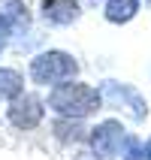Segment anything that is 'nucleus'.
<instances>
[{
	"label": "nucleus",
	"mask_w": 151,
	"mask_h": 160,
	"mask_svg": "<svg viewBox=\"0 0 151 160\" xmlns=\"http://www.w3.org/2000/svg\"><path fill=\"white\" fill-rule=\"evenodd\" d=\"M103 106V94L97 88H91L85 82H61L54 85L48 94V109L58 118H91L94 112H100Z\"/></svg>",
	"instance_id": "f257e3e1"
},
{
	"label": "nucleus",
	"mask_w": 151,
	"mask_h": 160,
	"mask_svg": "<svg viewBox=\"0 0 151 160\" xmlns=\"http://www.w3.org/2000/svg\"><path fill=\"white\" fill-rule=\"evenodd\" d=\"M76 72H79L76 58L67 52H58V48L43 52L30 61V82L39 85V88H54L61 82H70V79H76Z\"/></svg>",
	"instance_id": "f03ea898"
},
{
	"label": "nucleus",
	"mask_w": 151,
	"mask_h": 160,
	"mask_svg": "<svg viewBox=\"0 0 151 160\" xmlns=\"http://www.w3.org/2000/svg\"><path fill=\"white\" fill-rule=\"evenodd\" d=\"M100 94H103V106L115 109V112H124L130 121H145L148 118V103L133 85H121V82H103L100 85Z\"/></svg>",
	"instance_id": "7ed1b4c3"
},
{
	"label": "nucleus",
	"mask_w": 151,
	"mask_h": 160,
	"mask_svg": "<svg viewBox=\"0 0 151 160\" xmlns=\"http://www.w3.org/2000/svg\"><path fill=\"white\" fill-rule=\"evenodd\" d=\"M6 118L15 130H36L39 121L45 118V103L36 94H18L15 100H9V109H6Z\"/></svg>",
	"instance_id": "20e7f679"
},
{
	"label": "nucleus",
	"mask_w": 151,
	"mask_h": 160,
	"mask_svg": "<svg viewBox=\"0 0 151 160\" xmlns=\"http://www.w3.org/2000/svg\"><path fill=\"white\" fill-rule=\"evenodd\" d=\"M124 139H127V130L118 121H100L88 136V145L100 157H118L121 148H124Z\"/></svg>",
	"instance_id": "39448f33"
},
{
	"label": "nucleus",
	"mask_w": 151,
	"mask_h": 160,
	"mask_svg": "<svg viewBox=\"0 0 151 160\" xmlns=\"http://www.w3.org/2000/svg\"><path fill=\"white\" fill-rule=\"evenodd\" d=\"M39 12L48 24L54 27H67L73 21H79L82 9H79V0H43L39 3Z\"/></svg>",
	"instance_id": "423d86ee"
},
{
	"label": "nucleus",
	"mask_w": 151,
	"mask_h": 160,
	"mask_svg": "<svg viewBox=\"0 0 151 160\" xmlns=\"http://www.w3.org/2000/svg\"><path fill=\"white\" fill-rule=\"evenodd\" d=\"M54 136L61 142H88L91 130H85L82 118H58L54 121Z\"/></svg>",
	"instance_id": "0eeeda50"
},
{
	"label": "nucleus",
	"mask_w": 151,
	"mask_h": 160,
	"mask_svg": "<svg viewBox=\"0 0 151 160\" xmlns=\"http://www.w3.org/2000/svg\"><path fill=\"white\" fill-rule=\"evenodd\" d=\"M139 6H142V0H106V18L112 24H127L136 18Z\"/></svg>",
	"instance_id": "6e6552de"
},
{
	"label": "nucleus",
	"mask_w": 151,
	"mask_h": 160,
	"mask_svg": "<svg viewBox=\"0 0 151 160\" xmlns=\"http://www.w3.org/2000/svg\"><path fill=\"white\" fill-rule=\"evenodd\" d=\"M0 15L6 18L15 30H27V24H30L27 6L21 3V0H0Z\"/></svg>",
	"instance_id": "1a4fd4ad"
},
{
	"label": "nucleus",
	"mask_w": 151,
	"mask_h": 160,
	"mask_svg": "<svg viewBox=\"0 0 151 160\" xmlns=\"http://www.w3.org/2000/svg\"><path fill=\"white\" fill-rule=\"evenodd\" d=\"M24 91V76L18 70L0 67V100H15Z\"/></svg>",
	"instance_id": "9d476101"
},
{
	"label": "nucleus",
	"mask_w": 151,
	"mask_h": 160,
	"mask_svg": "<svg viewBox=\"0 0 151 160\" xmlns=\"http://www.w3.org/2000/svg\"><path fill=\"white\" fill-rule=\"evenodd\" d=\"M121 160H148V154H145V145L136 139V136L127 133L124 139V148H121Z\"/></svg>",
	"instance_id": "9b49d317"
},
{
	"label": "nucleus",
	"mask_w": 151,
	"mask_h": 160,
	"mask_svg": "<svg viewBox=\"0 0 151 160\" xmlns=\"http://www.w3.org/2000/svg\"><path fill=\"white\" fill-rule=\"evenodd\" d=\"M12 30H15V27L9 24L3 15H0V54H3V48L9 45V36H12Z\"/></svg>",
	"instance_id": "f8f14e48"
},
{
	"label": "nucleus",
	"mask_w": 151,
	"mask_h": 160,
	"mask_svg": "<svg viewBox=\"0 0 151 160\" xmlns=\"http://www.w3.org/2000/svg\"><path fill=\"white\" fill-rule=\"evenodd\" d=\"M73 160H100V154L94 151V148H91V151H82V154H76Z\"/></svg>",
	"instance_id": "ddd939ff"
},
{
	"label": "nucleus",
	"mask_w": 151,
	"mask_h": 160,
	"mask_svg": "<svg viewBox=\"0 0 151 160\" xmlns=\"http://www.w3.org/2000/svg\"><path fill=\"white\" fill-rule=\"evenodd\" d=\"M145 154H148V160H151V139L145 142Z\"/></svg>",
	"instance_id": "4468645a"
},
{
	"label": "nucleus",
	"mask_w": 151,
	"mask_h": 160,
	"mask_svg": "<svg viewBox=\"0 0 151 160\" xmlns=\"http://www.w3.org/2000/svg\"><path fill=\"white\" fill-rule=\"evenodd\" d=\"M145 3H151V0H145Z\"/></svg>",
	"instance_id": "2eb2a0df"
},
{
	"label": "nucleus",
	"mask_w": 151,
	"mask_h": 160,
	"mask_svg": "<svg viewBox=\"0 0 151 160\" xmlns=\"http://www.w3.org/2000/svg\"><path fill=\"white\" fill-rule=\"evenodd\" d=\"M88 3H91V0H88Z\"/></svg>",
	"instance_id": "dca6fc26"
}]
</instances>
